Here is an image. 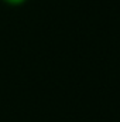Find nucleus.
<instances>
[{
  "label": "nucleus",
  "instance_id": "1",
  "mask_svg": "<svg viewBox=\"0 0 120 122\" xmlns=\"http://www.w3.org/2000/svg\"><path fill=\"white\" fill-rule=\"evenodd\" d=\"M4 1L9 4H13V6H18V4H23L26 0H4Z\"/></svg>",
  "mask_w": 120,
  "mask_h": 122
}]
</instances>
